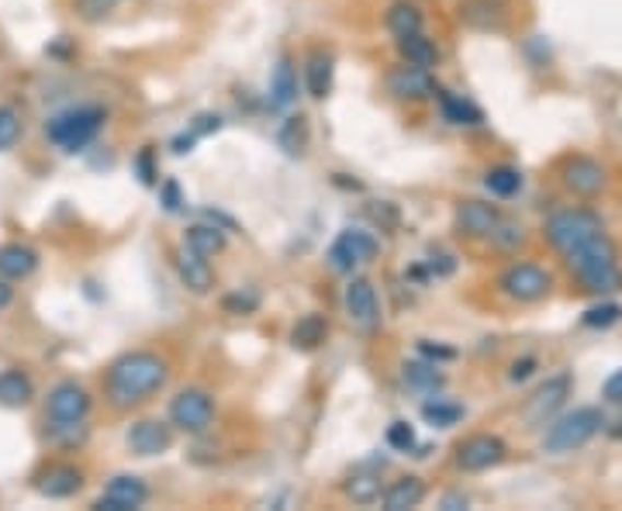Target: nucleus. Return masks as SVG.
<instances>
[{"instance_id": "obj_1", "label": "nucleus", "mask_w": 622, "mask_h": 511, "mask_svg": "<svg viewBox=\"0 0 622 511\" xmlns=\"http://www.w3.org/2000/svg\"><path fill=\"white\" fill-rule=\"evenodd\" d=\"M166 381H170V367L163 357H156V352H125V357H118L107 367L104 391L111 408L128 411L149 402L152 394H160Z\"/></svg>"}, {"instance_id": "obj_2", "label": "nucleus", "mask_w": 622, "mask_h": 511, "mask_svg": "<svg viewBox=\"0 0 622 511\" xmlns=\"http://www.w3.org/2000/svg\"><path fill=\"white\" fill-rule=\"evenodd\" d=\"M564 259L571 266V274L581 280V287H585V291H591V294H612V291H619V287H622L619 253H615L609 235L591 239L588 246L574 249Z\"/></svg>"}, {"instance_id": "obj_3", "label": "nucleus", "mask_w": 622, "mask_h": 511, "mask_svg": "<svg viewBox=\"0 0 622 511\" xmlns=\"http://www.w3.org/2000/svg\"><path fill=\"white\" fill-rule=\"evenodd\" d=\"M598 235H606V221L591 208H564L546 221V242L561 256H571Z\"/></svg>"}, {"instance_id": "obj_4", "label": "nucleus", "mask_w": 622, "mask_h": 511, "mask_svg": "<svg viewBox=\"0 0 622 511\" xmlns=\"http://www.w3.org/2000/svg\"><path fill=\"white\" fill-rule=\"evenodd\" d=\"M606 426V415L598 408H574L567 415H561L553 426L546 429L543 435V450L553 453V456H564V453H574L588 446V442L602 432Z\"/></svg>"}, {"instance_id": "obj_5", "label": "nucleus", "mask_w": 622, "mask_h": 511, "mask_svg": "<svg viewBox=\"0 0 622 511\" xmlns=\"http://www.w3.org/2000/svg\"><path fill=\"white\" fill-rule=\"evenodd\" d=\"M101 125H104V111L94 107V104H87V107H70V111H62V115H56V118L46 125V136H49V142H56L59 149L77 152V149H83L87 142H94V136L101 131Z\"/></svg>"}, {"instance_id": "obj_6", "label": "nucleus", "mask_w": 622, "mask_h": 511, "mask_svg": "<svg viewBox=\"0 0 622 511\" xmlns=\"http://www.w3.org/2000/svg\"><path fill=\"white\" fill-rule=\"evenodd\" d=\"M170 421L173 429H181L187 435H201L211 429L215 421V397L201 387H187L170 402Z\"/></svg>"}, {"instance_id": "obj_7", "label": "nucleus", "mask_w": 622, "mask_h": 511, "mask_svg": "<svg viewBox=\"0 0 622 511\" xmlns=\"http://www.w3.org/2000/svg\"><path fill=\"white\" fill-rule=\"evenodd\" d=\"M498 287L505 298H512L519 304H537L550 294L553 277L537 263H512L508 270L498 277Z\"/></svg>"}, {"instance_id": "obj_8", "label": "nucleus", "mask_w": 622, "mask_h": 511, "mask_svg": "<svg viewBox=\"0 0 622 511\" xmlns=\"http://www.w3.org/2000/svg\"><path fill=\"white\" fill-rule=\"evenodd\" d=\"M46 415L53 426H77L91 415V394H87L77 381H62L49 391Z\"/></svg>"}, {"instance_id": "obj_9", "label": "nucleus", "mask_w": 622, "mask_h": 511, "mask_svg": "<svg viewBox=\"0 0 622 511\" xmlns=\"http://www.w3.org/2000/svg\"><path fill=\"white\" fill-rule=\"evenodd\" d=\"M373 256H377V239H373L370 232L349 229V232H343L336 242H332L329 266H332L336 274H353L357 266H367Z\"/></svg>"}, {"instance_id": "obj_10", "label": "nucleus", "mask_w": 622, "mask_h": 511, "mask_svg": "<svg viewBox=\"0 0 622 511\" xmlns=\"http://www.w3.org/2000/svg\"><path fill=\"white\" fill-rule=\"evenodd\" d=\"M346 315L349 322L357 325L360 332H377L381 328V301H377V291H373V283L367 277H353L349 287H346Z\"/></svg>"}, {"instance_id": "obj_11", "label": "nucleus", "mask_w": 622, "mask_h": 511, "mask_svg": "<svg viewBox=\"0 0 622 511\" xmlns=\"http://www.w3.org/2000/svg\"><path fill=\"white\" fill-rule=\"evenodd\" d=\"M508 446L498 439V435H471V439H463L460 446H457V466L466 474H484V471H492V466H498L505 460Z\"/></svg>"}, {"instance_id": "obj_12", "label": "nucleus", "mask_w": 622, "mask_h": 511, "mask_svg": "<svg viewBox=\"0 0 622 511\" xmlns=\"http://www.w3.org/2000/svg\"><path fill=\"white\" fill-rule=\"evenodd\" d=\"M606 166L591 160V155H571L561 166V184L577 197H598L606 190Z\"/></svg>"}, {"instance_id": "obj_13", "label": "nucleus", "mask_w": 622, "mask_h": 511, "mask_svg": "<svg viewBox=\"0 0 622 511\" xmlns=\"http://www.w3.org/2000/svg\"><path fill=\"white\" fill-rule=\"evenodd\" d=\"M149 501V487L142 477H111L107 487H104V495L94 501L97 511H136Z\"/></svg>"}, {"instance_id": "obj_14", "label": "nucleus", "mask_w": 622, "mask_h": 511, "mask_svg": "<svg viewBox=\"0 0 622 511\" xmlns=\"http://www.w3.org/2000/svg\"><path fill=\"white\" fill-rule=\"evenodd\" d=\"M571 373H557V376H550V381L529 397V405H526V421H532V426H543V421L553 415V411H561L564 402L571 397Z\"/></svg>"}, {"instance_id": "obj_15", "label": "nucleus", "mask_w": 622, "mask_h": 511, "mask_svg": "<svg viewBox=\"0 0 622 511\" xmlns=\"http://www.w3.org/2000/svg\"><path fill=\"white\" fill-rule=\"evenodd\" d=\"M453 225H457V232L466 235V239H492L495 229L502 225V214H498L495 205H484V201H463V205H457Z\"/></svg>"}, {"instance_id": "obj_16", "label": "nucleus", "mask_w": 622, "mask_h": 511, "mask_svg": "<svg viewBox=\"0 0 622 511\" xmlns=\"http://www.w3.org/2000/svg\"><path fill=\"white\" fill-rule=\"evenodd\" d=\"M128 450L136 456H163L173 446V429L166 421H156V418H142L136 426L128 429L125 435Z\"/></svg>"}, {"instance_id": "obj_17", "label": "nucleus", "mask_w": 622, "mask_h": 511, "mask_svg": "<svg viewBox=\"0 0 622 511\" xmlns=\"http://www.w3.org/2000/svg\"><path fill=\"white\" fill-rule=\"evenodd\" d=\"M388 91L398 97V101H426L436 94V80L429 70H422V66H398V70L388 73Z\"/></svg>"}, {"instance_id": "obj_18", "label": "nucleus", "mask_w": 622, "mask_h": 511, "mask_svg": "<svg viewBox=\"0 0 622 511\" xmlns=\"http://www.w3.org/2000/svg\"><path fill=\"white\" fill-rule=\"evenodd\" d=\"M35 487H38V495H42V498L66 501V498H73V495L80 491V487H83V474L77 471V466L59 463V466H49V471L35 480Z\"/></svg>"}, {"instance_id": "obj_19", "label": "nucleus", "mask_w": 622, "mask_h": 511, "mask_svg": "<svg viewBox=\"0 0 622 511\" xmlns=\"http://www.w3.org/2000/svg\"><path fill=\"white\" fill-rule=\"evenodd\" d=\"M176 274H181V280H184V287L187 291H194V294H208L211 287H215V274H211V266H208V259L205 256H197L194 249H181L176 253Z\"/></svg>"}, {"instance_id": "obj_20", "label": "nucleus", "mask_w": 622, "mask_h": 511, "mask_svg": "<svg viewBox=\"0 0 622 511\" xmlns=\"http://www.w3.org/2000/svg\"><path fill=\"white\" fill-rule=\"evenodd\" d=\"M35 266H38V253L32 246H21V242L0 246V277L4 280H25L35 274Z\"/></svg>"}, {"instance_id": "obj_21", "label": "nucleus", "mask_w": 622, "mask_h": 511, "mask_svg": "<svg viewBox=\"0 0 622 511\" xmlns=\"http://www.w3.org/2000/svg\"><path fill=\"white\" fill-rule=\"evenodd\" d=\"M384 501V511H408V508H418L426 501V480L422 477H402L394 480L388 491L381 495Z\"/></svg>"}, {"instance_id": "obj_22", "label": "nucleus", "mask_w": 622, "mask_h": 511, "mask_svg": "<svg viewBox=\"0 0 622 511\" xmlns=\"http://www.w3.org/2000/svg\"><path fill=\"white\" fill-rule=\"evenodd\" d=\"M35 397V384L25 370H4L0 373V405L4 408H25Z\"/></svg>"}, {"instance_id": "obj_23", "label": "nucleus", "mask_w": 622, "mask_h": 511, "mask_svg": "<svg viewBox=\"0 0 622 511\" xmlns=\"http://www.w3.org/2000/svg\"><path fill=\"white\" fill-rule=\"evenodd\" d=\"M398 53H402V59L408 66H422V70H433V66L439 62V49H436V42L426 38L422 32L415 35H405V38H398Z\"/></svg>"}, {"instance_id": "obj_24", "label": "nucleus", "mask_w": 622, "mask_h": 511, "mask_svg": "<svg viewBox=\"0 0 622 511\" xmlns=\"http://www.w3.org/2000/svg\"><path fill=\"white\" fill-rule=\"evenodd\" d=\"M298 101V73H295V62L291 59H280L274 66V77H270V104L274 107H291Z\"/></svg>"}, {"instance_id": "obj_25", "label": "nucleus", "mask_w": 622, "mask_h": 511, "mask_svg": "<svg viewBox=\"0 0 622 511\" xmlns=\"http://www.w3.org/2000/svg\"><path fill=\"white\" fill-rule=\"evenodd\" d=\"M460 18L474 28H502L505 25V8L498 0H463Z\"/></svg>"}, {"instance_id": "obj_26", "label": "nucleus", "mask_w": 622, "mask_h": 511, "mask_svg": "<svg viewBox=\"0 0 622 511\" xmlns=\"http://www.w3.org/2000/svg\"><path fill=\"white\" fill-rule=\"evenodd\" d=\"M332 77H336V66H332V56L315 53L304 66V83H308V94L311 97H329L332 94Z\"/></svg>"}, {"instance_id": "obj_27", "label": "nucleus", "mask_w": 622, "mask_h": 511, "mask_svg": "<svg viewBox=\"0 0 622 511\" xmlns=\"http://www.w3.org/2000/svg\"><path fill=\"white\" fill-rule=\"evenodd\" d=\"M433 97H439V107H442V118H447L450 125H481L484 121V115H481V107H474L471 101H463V97H457V94H447V91H439L436 86V94Z\"/></svg>"}, {"instance_id": "obj_28", "label": "nucleus", "mask_w": 622, "mask_h": 511, "mask_svg": "<svg viewBox=\"0 0 622 511\" xmlns=\"http://www.w3.org/2000/svg\"><path fill=\"white\" fill-rule=\"evenodd\" d=\"M184 246L194 249L197 256H218V253H226V232L215 229V225H191L187 235H184Z\"/></svg>"}, {"instance_id": "obj_29", "label": "nucleus", "mask_w": 622, "mask_h": 511, "mask_svg": "<svg viewBox=\"0 0 622 511\" xmlns=\"http://www.w3.org/2000/svg\"><path fill=\"white\" fill-rule=\"evenodd\" d=\"M343 491L353 504H373V501H381V477H377L373 471H357V474H349V480L343 484Z\"/></svg>"}, {"instance_id": "obj_30", "label": "nucleus", "mask_w": 622, "mask_h": 511, "mask_svg": "<svg viewBox=\"0 0 622 511\" xmlns=\"http://www.w3.org/2000/svg\"><path fill=\"white\" fill-rule=\"evenodd\" d=\"M388 32L394 38L422 32V11L415 4H408V0H398V4H391V11H388Z\"/></svg>"}, {"instance_id": "obj_31", "label": "nucleus", "mask_w": 622, "mask_h": 511, "mask_svg": "<svg viewBox=\"0 0 622 511\" xmlns=\"http://www.w3.org/2000/svg\"><path fill=\"white\" fill-rule=\"evenodd\" d=\"M325 336H329V322L322 315H304L291 332V342H295V349L311 352V349H319L325 342Z\"/></svg>"}, {"instance_id": "obj_32", "label": "nucleus", "mask_w": 622, "mask_h": 511, "mask_svg": "<svg viewBox=\"0 0 622 511\" xmlns=\"http://www.w3.org/2000/svg\"><path fill=\"white\" fill-rule=\"evenodd\" d=\"M484 187L495 197H512V194L522 190V173L516 166H495V170L484 173Z\"/></svg>"}, {"instance_id": "obj_33", "label": "nucleus", "mask_w": 622, "mask_h": 511, "mask_svg": "<svg viewBox=\"0 0 622 511\" xmlns=\"http://www.w3.org/2000/svg\"><path fill=\"white\" fill-rule=\"evenodd\" d=\"M405 384L415 391H439L442 387V373L426 363H408L405 367Z\"/></svg>"}, {"instance_id": "obj_34", "label": "nucleus", "mask_w": 622, "mask_h": 511, "mask_svg": "<svg viewBox=\"0 0 622 511\" xmlns=\"http://www.w3.org/2000/svg\"><path fill=\"white\" fill-rule=\"evenodd\" d=\"M422 418H426L433 429H450V426H457V421L463 418V408L460 405H447V402H429L426 408H422Z\"/></svg>"}, {"instance_id": "obj_35", "label": "nucleus", "mask_w": 622, "mask_h": 511, "mask_svg": "<svg viewBox=\"0 0 622 511\" xmlns=\"http://www.w3.org/2000/svg\"><path fill=\"white\" fill-rule=\"evenodd\" d=\"M619 318H622V304H615V301H602V304H595V307L585 311L581 325H585V328H612Z\"/></svg>"}, {"instance_id": "obj_36", "label": "nucleus", "mask_w": 622, "mask_h": 511, "mask_svg": "<svg viewBox=\"0 0 622 511\" xmlns=\"http://www.w3.org/2000/svg\"><path fill=\"white\" fill-rule=\"evenodd\" d=\"M388 446L398 450V453H412L418 446L415 429L408 426V421H394V426L388 429Z\"/></svg>"}, {"instance_id": "obj_37", "label": "nucleus", "mask_w": 622, "mask_h": 511, "mask_svg": "<svg viewBox=\"0 0 622 511\" xmlns=\"http://www.w3.org/2000/svg\"><path fill=\"white\" fill-rule=\"evenodd\" d=\"M492 239H495V246L502 253H516L522 242H526V232H522V225H508V221H502Z\"/></svg>"}, {"instance_id": "obj_38", "label": "nucleus", "mask_w": 622, "mask_h": 511, "mask_svg": "<svg viewBox=\"0 0 622 511\" xmlns=\"http://www.w3.org/2000/svg\"><path fill=\"white\" fill-rule=\"evenodd\" d=\"M21 139V121L11 107H0V152L11 149Z\"/></svg>"}, {"instance_id": "obj_39", "label": "nucleus", "mask_w": 622, "mask_h": 511, "mask_svg": "<svg viewBox=\"0 0 622 511\" xmlns=\"http://www.w3.org/2000/svg\"><path fill=\"white\" fill-rule=\"evenodd\" d=\"M280 142H284V149L291 152V155L304 149V118L301 115L298 118H287V125L280 131Z\"/></svg>"}, {"instance_id": "obj_40", "label": "nucleus", "mask_w": 622, "mask_h": 511, "mask_svg": "<svg viewBox=\"0 0 622 511\" xmlns=\"http://www.w3.org/2000/svg\"><path fill=\"white\" fill-rule=\"evenodd\" d=\"M260 307V298L256 294H232V298H226V311L229 315H250V311H256Z\"/></svg>"}, {"instance_id": "obj_41", "label": "nucleus", "mask_w": 622, "mask_h": 511, "mask_svg": "<svg viewBox=\"0 0 622 511\" xmlns=\"http://www.w3.org/2000/svg\"><path fill=\"white\" fill-rule=\"evenodd\" d=\"M602 397L612 405H622V370H615L609 381L602 384Z\"/></svg>"}, {"instance_id": "obj_42", "label": "nucleus", "mask_w": 622, "mask_h": 511, "mask_svg": "<svg viewBox=\"0 0 622 511\" xmlns=\"http://www.w3.org/2000/svg\"><path fill=\"white\" fill-rule=\"evenodd\" d=\"M163 205H166V211H181V205H184L181 187H176L173 181H166V184H163Z\"/></svg>"}, {"instance_id": "obj_43", "label": "nucleus", "mask_w": 622, "mask_h": 511, "mask_svg": "<svg viewBox=\"0 0 622 511\" xmlns=\"http://www.w3.org/2000/svg\"><path fill=\"white\" fill-rule=\"evenodd\" d=\"M136 166H139V173H142V184H156V170H152V152H149V149L139 152Z\"/></svg>"}, {"instance_id": "obj_44", "label": "nucleus", "mask_w": 622, "mask_h": 511, "mask_svg": "<svg viewBox=\"0 0 622 511\" xmlns=\"http://www.w3.org/2000/svg\"><path fill=\"white\" fill-rule=\"evenodd\" d=\"M218 128H221V118H218V115H215V118H211V115H201V118L194 121L191 131H194V136H208V131H218Z\"/></svg>"}, {"instance_id": "obj_45", "label": "nucleus", "mask_w": 622, "mask_h": 511, "mask_svg": "<svg viewBox=\"0 0 622 511\" xmlns=\"http://www.w3.org/2000/svg\"><path fill=\"white\" fill-rule=\"evenodd\" d=\"M532 367H537V360H532V357H526V360H516V363H512V373H508V376H512V381L519 384V381H526V376L532 373Z\"/></svg>"}, {"instance_id": "obj_46", "label": "nucleus", "mask_w": 622, "mask_h": 511, "mask_svg": "<svg viewBox=\"0 0 622 511\" xmlns=\"http://www.w3.org/2000/svg\"><path fill=\"white\" fill-rule=\"evenodd\" d=\"M11 301H14V287H11V283L4 280V277H0V311H4V307H8Z\"/></svg>"}, {"instance_id": "obj_47", "label": "nucleus", "mask_w": 622, "mask_h": 511, "mask_svg": "<svg viewBox=\"0 0 622 511\" xmlns=\"http://www.w3.org/2000/svg\"><path fill=\"white\" fill-rule=\"evenodd\" d=\"M442 508H447V511H457V508H466V498H457V495H450L447 501H442Z\"/></svg>"}]
</instances>
